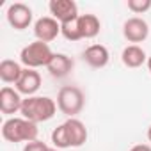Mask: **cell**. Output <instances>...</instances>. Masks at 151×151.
I'll list each match as a JSON object with an SVG mask.
<instances>
[{"instance_id":"6da1fadb","label":"cell","mask_w":151,"mask_h":151,"mask_svg":"<svg viewBox=\"0 0 151 151\" xmlns=\"http://www.w3.org/2000/svg\"><path fill=\"white\" fill-rule=\"evenodd\" d=\"M57 112V101L48 96H29L22 103V117L32 123H45L50 121Z\"/></svg>"},{"instance_id":"7a4b0ae2","label":"cell","mask_w":151,"mask_h":151,"mask_svg":"<svg viewBox=\"0 0 151 151\" xmlns=\"http://www.w3.org/2000/svg\"><path fill=\"white\" fill-rule=\"evenodd\" d=\"M39 128L25 117H9L2 124V137L7 142H32L37 140Z\"/></svg>"},{"instance_id":"3957f363","label":"cell","mask_w":151,"mask_h":151,"mask_svg":"<svg viewBox=\"0 0 151 151\" xmlns=\"http://www.w3.org/2000/svg\"><path fill=\"white\" fill-rule=\"evenodd\" d=\"M52 57H53V52H52L50 45L43 43V41H34V43L23 46L20 52V62L30 69H37L41 66L46 68L50 64Z\"/></svg>"},{"instance_id":"277c9868","label":"cell","mask_w":151,"mask_h":151,"mask_svg":"<svg viewBox=\"0 0 151 151\" xmlns=\"http://www.w3.org/2000/svg\"><path fill=\"white\" fill-rule=\"evenodd\" d=\"M86 105V96L80 87L77 86H64L57 94V109L66 114L68 117H75L82 112Z\"/></svg>"},{"instance_id":"5b68a950","label":"cell","mask_w":151,"mask_h":151,"mask_svg":"<svg viewBox=\"0 0 151 151\" xmlns=\"http://www.w3.org/2000/svg\"><path fill=\"white\" fill-rule=\"evenodd\" d=\"M7 22L14 30H25L32 23V9L23 2H14L7 7Z\"/></svg>"},{"instance_id":"8992f818","label":"cell","mask_w":151,"mask_h":151,"mask_svg":"<svg viewBox=\"0 0 151 151\" xmlns=\"http://www.w3.org/2000/svg\"><path fill=\"white\" fill-rule=\"evenodd\" d=\"M123 36L130 43H142L149 36V25L146 20H142L139 16L128 18L123 25Z\"/></svg>"},{"instance_id":"52a82bcc","label":"cell","mask_w":151,"mask_h":151,"mask_svg":"<svg viewBox=\"0 0 151 151\" xmlns=\"http://www.w3.org/2000/svg\"><path fill=\"white\" fill-rule=\"evenodd\" d=\"M48 9H50L52 18H55L59 23H66V22H71L80 16L78 6L73 0H52L48 4Z\"/></svg>"},{"instance_id":"ba28073f","label":"cell","mask_w":151,"mask_h":151,"mask_svg":"<svg viewBox=\"0 0 151 151\" xmlns=\"http://www.w3.org/2000/svg\"><path fill=\"white\" fill-rule=\"evenodd\" d=\"M59 34H60V23H59L55 18H52V16H41V18L34 23V36H36V41L50 43V41H53Z\"/></svg>"},{"instance_id":"9c48e42d","label":"cell","mask_w":151,"mask_h":151,"mask_svg":"<svg viewBox=\"0 0 151 151\" xmlns=\"http://www.w3.org/2000/svg\"><path fill=\"white\" fill-rule=\"evenodd\" d=\"M14 87H16V91L20 94H25L27 98L29 96H36V93L41 87V75H39V71L30 69V68H23V73H22V77H20V80L16 82Z\"/></svg>"},{"instance_id":"30bf717a","label":"cell","mask_w":151,"mask_h":151,"mask_svg":"<svg viewBox=\"0 0 151 151\" xmlns=\"http://www.w3.org/2000/svg\"><path fill=\"white\" fill-rule=\"evenodd\" d=\"M22 103H23V98L20 96V93L9 86L0 89V110L6 116H11V114H16L22 110Z\"/></svg>"},{"instance_id":"8fae6325","label":"cell","mask_w":151,"mask_h":151,"mask_svg":"<svg viewBox=\"0 0 151 151\" xmlns=\"http://www.w3.org/2000/svg\"><path fill=\"white\" fill-rule=\"evenodd\" d=\"M82 59H84L86 64H89L91 68L100 69V68H105V66L109 64L110 53H109L107 46H103V45H91V46L86 48Z\"/></svg>"},{"instance_id":"7c38bea8","label":"cell","mask_w":151,"mask_h":151,"mask_svg":"<svg viewBox=\"0 0 151 151\" xmlns=\"http://www.w3.org/2000/svg\"><path fill=\"white\" fill-rule=\"evenodd\" d=\"M64 126H66V132H68V139H69L71 147H80V146L86 144V140H87V128H86V124L80 119L69 117L64 123Z\"/></svg>"},{"instance_id":"4fadbf2b","label":"cell","mask_w":151,"mask_h":151,"mask_svg":"<svg viewBox=\"0 0 151 151\" xmlns=\"http://www.w3.org/2000/svg\"><path fill=\"white\" fill-rule=\"evenodd\" d=\"M48 73L55 78H64L69 75V71L73 69V60L71 57H68L66 53H53L50 64L46 66Z\"/></svg>"},{"instance_id":"5bb4252c","label":"cell","mask_w":151,"mask_h":151,"mask_svg":"<svg viewBox=\"0 0 151 151\" xmlns=\"http://www.w3.org/2000/svg\"><path fill=\"white\" fill-rule=\"evenodd\" d=\"M121 60L126 68H140L144 62H147V55L139 45H128L121 53Z\"/></svg>"},{"instance_id":"9a60e30c","label":"cell","mask_w":151,"mask_h":151,"mask_svg":"<svg viewBox=\"0 0 151 151\" xmlns=\"http://www.w3.org/2000/svg\"><path fill=\"white\" fill-rule=\"evenodd\" d=\"M23 73V68L20 66V62L16 60H11V59H4L0 62V80L4 84H14L20 80Z\"/></svg>"},{"instance_id":"2e32d148","label":"cell","mask_w":151,"mask_h":151,"mask_svg":"<svg viewBox=\"0 0 151 151\" xmlns=\"http://www.w3.org/2000/svg\"><path fill=\"white\" fill-rule=\"evenodd\" d=\"M78 27H80L82 39H93L100 34L101 23H100L98 16H94V14H80L78 16Z\"/></svg>"},{"instance_id":"e0dca14e","label":"cell","mask_w":151,"mask_h":151,"mask_svg":"<svg viewBox=\"0 0 151 151\" xmlns=\"http://www.w3.org/2000/svg\"><path fill=\"white\" fill-rule=\"evenodd\" d=\"M60 34L68 41H78V39H82L80 27H78V18H75L71 22H66V23H60Z\"/></svg>"},{"instance_id":"ac0fdd59","label":"cell","mask_w":151,"mask_h":151,"mask_svg":"<svg viewBox=\"0 0 151 151\" xmlns=\"http://www.w3.org/2000/svg\"><path fill=\"white\" fill-rule=\"evenodd\" d=\"M52 142H53L55 149H66V147H71L64 123H62V124H59V126L52 132Z\"/></svg>"},{"instance_id":"d6986e66","label":"cell","mask_w":151,"mask_h":151,"mask_svg":"<svg viewBox=\"0 0 151 151\" xmlns=\"http://www.w3.org/2000/svg\"><path fill=\"white\" fill-rule=\"evenodd\" d=\"M128 9L135 14H142L151 9V0H128Z\"/></svg>"},{"instance_id":"ffe728a7","label":"cell","mask_w":151,"mask_h":151,"mask_svg":"<svg viewBox=\"0 0 151 151\" xmlns=\"http://www.w3.org/2000/svg\"><path fill=\"white\" fill-rule=\"evenodd\" d=\"M50 147L43 142V140H32V142H27L23 151H48Z\"/></svg>"},{"instance_id":"44dd1931","label":"cell","mask_w":151,"mask_h":151,"mask_svg":"<svg viewBox=\"0 0 151 151\" xmlns=\"http://www.w3.org/2000/svg\"><path fill=\"white\" fill-rule=\"evenodd\" d=\"M130 151H151V146H147V144H135Z\"/></svg>"},{"instance_id":"7402d4cb","label":"cell","mask_w":151,"mask_h":151,"mask_svg":"<svg viewBox=\"0 0 151 151\" xmlns=\"http://www.w3.org/2000/svg\"><path fill=\"white\" fill-rule=\"evenodd\" d=\"M146 64H147V71L151 73V57H147V62H146Z\"/></svg>"},{"instance_id":"603a6c76","label":"cell","mask_w":151,"mask_h":151,"mask_svg":"<svg viewBox=\"0 0 151 151\" xmlns=\"http://www.w3.org/2000/svg\"><path fill=\"white\" fill-rule=\"evenodd\" d=\"M147 140H149V142H151V126H149V128H147Z\"/></svg>"},{"instance_id":"cb8c5ba5","label":"cell","mask_w":151,"mask_h":151,"mask_svg":"<svg viewBox=\"0 0 151 151\" xmlns=\"http://www.w3.org/2000/svg\"><path fill=\"white\" fill-rule=\"evenodd\" d=\"M48 151H57V149H53V147H50V149H48Z\"/></svg>"}]
</instances>
